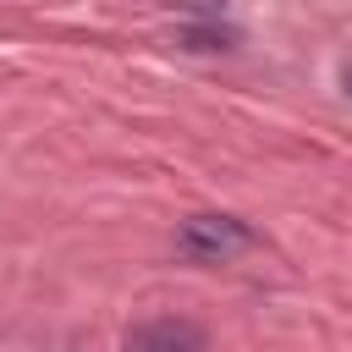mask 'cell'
<instances>
[{
    "mask_svg": "<svg viewBox=\"0 0 352 352\" xmlns=\"http://www.w3.org/2000/svg\"><path fill=\"white\" fill-rule=\"evenodd\" d=\"M248 248H258V231L236 214H192L176 226V253L192 264H231Z\"/></svg>",
    "mask_w": 352,
    "mask_h": 352,
    "instance_id": "6da1fadb",
    "label": "cell"
},
{
    "mask_svg": "<svg viewBox=\"0 0 352 352\" xmlns=\"http://www.w3.org/2000/svg\"><path fill=\"white\" fill-rule=\"evenodd\" d=\"M198 346H204V324H192V319H182V314L148 319V324H138V330L121 341V352H198Z\"/></svg>",
    "mask_w": 352,
    "mask_h": 352,
    "instance_id": "7a4b0ae2",
    "label": "cell"
},
{
    "mask_svg": "<svg viewBox=\"0 0 352 352\" xmlns=\"http://www.w3.org/2000/svg\"><path fill=\"white\" fill-rule=\"evenodd\" d=\"M182 44H187V50H231L236 33H226V28H187Z\"/></svg>",
    "mask_w": 352,
    "mask_h": 352,
    "instance_id": "3957f363",
    "label": "cell"
}]
</instances>
